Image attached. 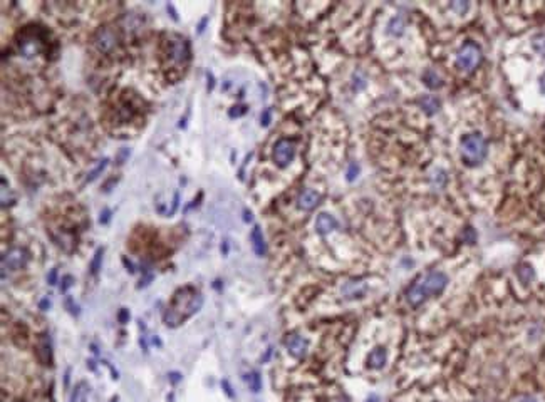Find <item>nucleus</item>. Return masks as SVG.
I'll return each mask as SVG.
<instances>
[{
    "label": "nucleus",
    "instance_id": "1",
    "mask_svg": "<svg viewBox=\"0 0 545 402\" xmlns=\"http://www.w3.org/2000/svg\"><path fill=\"white\" fill-rule=\"evenodd\" d=\"M203 305V296L198 293L193 286H185L179 288L173 296L171 307L164 314V324L169 327L179 325L185 319H188L190 315L197 314Z\"/></svg>",
    "mask_w": 545,
    "mask_h": 402
},
{
    "label": "nucleus",
    "instance_id": "2",
    "mask_svg": "<svg viewBox=\"0 0 545 402\" xmlns=\"http://www.w3.org/2000/svg\"><path fill=\"white\" fill-rule=\"evenodd\" d=\"M488 144L482 134H468L462 139L463 161L470 166H477L487 158Z\"/></svg>",
    "mask_w": 545,
    "mask_h": 402
},
{
    "label": "nucleus",
    "instance_id": "3",
    "mask_svg": "<svg viewBox=\"0 0 545 402\" xmlns=\"http://www.w3.org/2000/svg\"><path fill=\"white\" fill-rule=\"evenodd\" d=\"M480 60H482V49L475 42H467L457 55L458 67L463 70H473L480 64Z\"/></svg>",
    "mask_w": 545,
    "mask_h": 402
},
{
    "label": "nucleus",
    "instance_id": "4",
    "mask_svg": "<svg viewBox=\"0 0 545 402\" xmlns=\"http://www.w3.org/2000/svg\"><path fill=\"white\" fill-rule=\"evenodd\" d=\"M448 283V276L441 273V271H431L429 275H426L424 278L419 281V288L423 290L424 296H431V295H438L444 290V286Z\"/></svg>",
    "mask_w": 545,
    "mask_h": 402
},
{
    "label": "nucleus",
    "instance_id": "5",
    "mask_svg": "<svg viewBox=\"0 0 545 402\" xmlns=\"http://www.w3.org/2000/svg\"><path fill=\"white\" fill-rule=\"evenodd\" d=\"M296 156V143L291 139H281L277 141V144L274 146V161L281 166V168H286L289 166V163L294 159Z\"/></svg>",
    "mask_w": 545,
    "mask_h": 402
},
{
    "label": "nucleus",
    "instance_id": "6",
    "mask_svg": "<svg viewBox=\"0 0 545 402\" xmlns=\"http://www.w3.org/2000/svg\"><path fill=\"white\" fill-rule=\"evenodd\" d=\"M116 42H118V35L114 32V29L108 27V25L99 27L96 30V34H94V45H96V49L103 54L111 52L114 49V45H116Z\"/></svg>",
    "mask_w": 545,
    "mask_h": 402
},
{
    "label": "nucleus",
    "instance_id": "7",
    "mask_svg": "<svg viewBox=\"0 0 545 402\" xmlns=\"http://www.w3.org/2000/svg\"><path fill=\"white\" fill-rule=\"evenodd\" d=\"M29 253L24 248H11L6 255L2 256V266L4 270H21L27 265Z\"/></svg>",
    "mask_w": 545,
    "mask_h": 402
},
{
    "label": "nucleus",
    "instance_id": "8",
    "mask_svg": "<svg viewBox=\"0 0 545 402\" xmlns=\"http://www.w3.org/2000/svg\"><path fill=\"white\" fill-rule=\"evenodd\" d=\"M168 55H169V59H171V62L185 64L190 59V45H188V42L185 39L176 37V35H174L173 40L169 42Z\"/></svg>",
    "mask_w": 545,
    "mask_h": 402
},
{
    "label": "nucleus",
    "instance_id": "9",
    "mask_svg": "<svg viewBox=\"0 0 545 402\" xmlns=\"http://www.w3.org/2000/svg\"><path fill=\"white\" fill-rule=\"evenodd\" d=\"M19 47H21V52L26 55V57H34V55L42 50V42H41V39L36 37L34 34L27 32L22 37L21 42H19Z\"/></svg>",
    "mask_w": 545,
    "mask_h": 402
},
{
    "label": "nucleus",
    "instance_id": "10",
    "mask_svg": "<svg viewBox=\"0 0 545 402\" xmlns=\"http://www.w3.org/2000/svg\"><path fill=\"white\" fill-rule=\"evenodd\" d=\"M286 347H287L289 354L294 355V357H297V359H302V357L307 354V342L304 340L301 335H297V334L287 335Z\"/></svg>",
    "mask_w": 545,
    "mask_h": 402
},
{
    "label": "nucleus",
    "instance_id": "11",
    "mask_svg": "<svg viewBox=\"0 0 545 402\" xmlns=\"http://www.w3.org/2000/svg\"><path fill=\"white\" fill-rule=\"evenodd\" d=\"M319 203H321V194L311 188L304 189L297 198V206L304 211H312Z\"/></svg>",
    "mask_w": 545,
    "mask_h": 402
},
{
    "label": "nucleus",
    "instance_id": "12",
    "mask_svg": "<svg viewBox=\"0 0 545 402\" xmlns=\"http://www.w3.org/2000/svg\"><path fill=\"white\" fill-rule=\"evenodd\" d=\"M337 228V220L334 218V216L327 215V213H322L317 216L316 220V230L319 231L321 235H327L331 233L332 230Z\"/></svg>",
    "mask_w": 545,
    "mask_h": 402
},
{
    "label": "nucleus",
    "instance_id": "13",
    "mask_svg": "<svg viewBox=\"0 0 545 402\" xmlns=\"http://www.w3.org/2000/svg\"><path fill=\"white\" fill-rule=\"evenodd\" d=\"M366 290H368V286H366V283H362V281H349V283L342 286V295L346 296V298H359V296H362L366 293Z\"/></svg>",
    "mask_w": 545,
    "mask_h": 402
},
{
    "label": "nucleus",
    "instance_id": "14",
    "mask_svg": "<svg viewBox=\"0 0 545 402\" xmlns=\"http://www.w3.org/2000/svg\"><path fill=\"white\" fill-rule=\"evenodd\" d=\"M39 359L44 365H49L52 360V347H51V339L49 335H42L39 339V352H37Z\"/></svg>",
    "mask_w": 545,
    "mask_h": 402
},
{
    "label": "nucleus",
    "instance_id": "15",
    "mask_svg": "<svg viewBox=\"0 0 545 402\" xmlns=\"http://www.w3.org/2000/svg\"><path fill=\"white\" fill-rule=\"evenodd\" d=\"M386 360H388L386 350H384L383 347H378V349H374L371 354H369L368 365L371 367V369H383L384 364H386Z\"/></svg>",
    "mask_w": 545,
    "mask_h": 402
},
{
    "label": "nucleus",
    "instance_id": "16",
    "mask_svg": "<svg viewBox=\"0 0 545 402\" xmlns=\"http://www.w3.org/2000/svg\"><path fill=\"white\" fill-rule=\"evenodd\" d=\"M252 245H253V251L257 253L258 256H263L265 255V250H267V246H265V240H263V235H262V230L258 228V226H255V228L252 230Z\"/></svg>",
    "mask_w": 545,
    "mask_h": 402
},
{
    "label": "nucleus",
    "instance_id": "17",
    "mask_svg": "<svg viewBox=\"0 0 545 402\" xmlns=\"http://www.w3.org/2000/svg\"><path fill=\"white\" fill-rule=\"evenodd\" d=\"M406 300L409 301V305H411V307H418V305H421L424 300H426V296H424L423 290L419 288V285L416 283V285L409 286V290L406 291Z\"/></svg>",
    "mask_w": 545,
    "mask_h": 402
},
{
    "label": "nucleus",
    "instance_id": "18",
    "mask_svg": "<svg viewBox=\"0 0 545 402\" xmlns=\"http://www.w3.org/2000/svg\"><path fill=\"white\" fill-rule=\"evenodd\" d=\"M419 104H421V108L426 111L428 114H434L436 111L439 109V103L436 97H433V95H424V97L419 100Z\"/></svg>",
    "mask_w": 545,
    "mask_h": 402
},
{
    "label": "nucleus",
    "instance_id": "19",
    "mask_svg": "<svg viewBox=\"0 0 545 402\" xmlns=\"http://www.w3.org/2000/svg\"><path fill=\"white\" fill-rule=\"evenodd\" d=\"M89 390H91V389H89V387H87V384H84V382H81V384H79V385L76 387V390H74L71 402H87Z\"/></svg>",
    "mask_w": 545,
    "mask_h": 402
},
{
    "label": "nucleus",
    "instance_id": "20",
    "mask_svg": "<svg viewBox=\"0 0 545 402\" xmlns=\"http://www.w3.org/2000/svg\"><path fill=\"white\" fill-rule=\"evenodd\" d=\"M108 163H109V159H108V158H104L103 161H99V164H98L96 168H94L93 171H91V173L87 174V178H86V181H84V184H87V183H91V181H94V179H96L98 176L101 174L104 169H106Z\"/></svg>",
    "mask_w": 545,
    "mask_h": 402
},
{
    "label": "nucleus",
    "instance_id": "21",
    "mask_svg": "<svg viewBox=\"0 0 545 402\" xmlns=\"http://www.w3.org/2000/svg\"><path fill=\"white\" fill-rule=\"evenodd\" d=\"M389 34L391 35H401L404 30V20L401 17H394L391 22H389Z\"/></svg>",
    "mask_w": 545,
    "mask_h": 402
},
{
    "label": "nucleus",
    "instance_id": "22",
    "mask_svg": "<svg viewBox=\"0 0 545 402\" xmlns=\"http://www.w3.org/2000/svg\"><path fill=\"white\" fill-rule=\"evenodd\" d=\"M424 80H426V85L431 89H436L441 85V79L438 77V74L434 72V70H428L426 74H424Z\"/></svg>",
    "mask_w": 545,
    "mask_h": 402
},
{
    "label": "nucleus",
    "instance_id": "23",
    "mask_svg": "<svg viewBox=\"0 0 545 402\" xmlns=\"http://www.w3.org/2000/svg\"><path fill=\"white\" fill-rule=\"evenodd\" d=\"M247 382H248L250 390L258 392L260 389H262V380H260V375L257 374V372H252V374H248V375H247Z\"/></svg>",
    "mask_w": 545,
    "mask_h": 402
},
{
    "label": "nucleus",
    "instance_id": "24",
    "mask_svg": "<svg viewBox=\"0 0 545 402\" xmlns=\"http://www.w3.org/2000/svg\"><path fill=\"white\" fill-rule=\"evenodd\" d=\"M103 253H104V250H103V248H98V250H96V253H94V258H93V261H91V271H93L94 275H96L98 271H99V268H101Z\"/></svg>",
    "mask_w": 545,
    "mask_h": 402
},
{
    "label": "nucleus",
    "instance_id": "25",
    "mask_svg": "<svg viewBox=\"0 0 545 402\" xmlns=\"http://www.w3.org/2000/svg\"><path fill=\"white\" fill-rule=\"evenodd\" d=\"M533 49L537 54L545 55V37L543 35H537V37L533 39Z\"/></svg>",
    "mask_w": 545,
    "mask_h": 402
},
{
    "label": "nucleus",
    "instance_id": "26",
    "mask_svg": "<svg viewBox=\"0 0 545 402\" xmlns=\"http://www.w3.org/2000/svg\"><path fill=\"white\" fill-rule=\"evenodd\" d=\"M245 113H247V108H245V106H233V108L228 111V116L230 118H238V116H243Z\"/></svg>",
    "mask_w": 545,
    "mask_h": 402
},
{
    "label": "nucleus",
    "instance_id": "27",
    "mask_svg": "<svg viewBox=\"0 0 545 402\" xmlns=\"http://www.w3.org/2000/svg\"><path fill=\"white\" fill-rule=\"evenodd\" d=\"M518 275H520V278H522L523 281H528V280H532L533 271L530 270V266H523V268H520Z\"/></svg>",
    "mask_w": 545,
    "mask_h": 402
},
{
    "label": "nucleus",
    "instance_id": "28",
    "mask_svg": "<svg viewBox=\"0 0 545 402\" xmlns=\"http://www.w3.org/2000/svg\"><path fill=\"white\" fill-rule=\"evenodd\" d=\"M451 9L457 10V12H460V14H465L470 9V4H467V2H455L451 5Z\"/></svg>",
    "mask_w": 545,
    "mask_h": 402
},
{
    "label": "nucleus",
    "instance_id": "29",
    "mask_svg": "<svg viewBox=\"0 0 545 402\" xmlns=\"http://www.w3.org/2000/svg\"><path fill=\"white\" fill-rule=\"evenodd\" d=\"M178 205H179V193L176 191V193L173 194V203H171V210L168 211V216H173L174 213H176L178 210Z\"/></svg>",
    "mask_w": 545,
    "mask_h": 402
},
{
    "label": "nucleus",
    "instance_id": "30",
    "mask_svg": "<svg viewBox=\"0 0 545 402\" xmlns=\"http://www.w3.org/2000/svg\"><path fill=\"white\" fill-rule=\"evenodd\" d=\"M109 220H111V210L104 208V210L101 211V216H99V223L106 225V223H109Z\"/></svg>",
    "mask_w": 545,
    "mask_h": 402
},
{
    "label": "nucleus",
    "instance_id": "31",
    "mask_svg": "<svg viewBox=\"0 0 545 402\" xmlns=\"http://www.w3.org/2000/svg\"><path fill=\"white\" fill-rule=\"evenodd\" d=\"M357 173H359L357 164H356V163H352L351 166H349V169H347V179H349V181H352V179L357 176Z\"/></svg>",
    "mask_w": 545,
    "mask_h": 402
},
{
    "label": "nucleus",
    "instance_id": "32",
    "mask_svg": "<svg viewBox=\"0 0 545 402\" xmlns=\"http://www.w3.org/2000/svg\"><path fill=\"white\" fill-rule=\"evenodd\" d=\"M205 75H207V90L210 92V90H213V87H215V77H213V74L210 72V70H207Z\"/></svg>",
    "mask_w": 545,
    "mask_h": 402
},
{
    "label": "nucleus",
    "instance_id": "33",
    "mask_svg": "<svg viewBox=\"0 0 545 402\" xmlns=\"http://www.w3.org/2000/svg\"><path fill=\"white\" fill-rule=\"evenodd\" d=\"M72 285V276L71 275H66L62 278V283H61V291H67L69 286Z\"/></svg>",
    "mask_w": 545,
    "mask_h": 402
},
{
    "label": "nucleus",
    "instance_id": "34",
    "mask_svg": "<svg viewBox=\"0 0 545 402\" xmlns=\"http://www.w3.org/2000/svg\"><path fill=\"white\" fill-rule=\"evenodd\" d=\"M118 319H119V322H121V324H126V322L129 320V310H126V309H121V310H119V315H118Z\"/></svg>",
    "mask_w": 545,
    "mask_h": 402
},
{
    "label": "nucleus",
    "instance_id": "35",
    "mask_svg": "<svg viewBox=\"0 0 545 402\" xmlns=\"http://www.w3.org/2000/svg\"><path fill=\"white\" fill-rule=\"evenodd\" d=\"M47 281H49V285H56V281H57V270L56 268H52L51 273L47 275Z\"/></svg>",
    "mask_w": 545,
    "mask_h": 402
},
{
    "label": "nucleus",
    "instance_id": "36",
    "mask_svg": "<svg viewBox=\"0 0 545 402\" xmlns=\"http://www.w3.org/2000/svg\"><path fill=\"white\" fill-rule=\"evenodd\" d=\"M207 24H208V17H203L202 20H200V24H198V34H203L205 32V27H207Z\"/></svg>",
    "mask_w": 545,
    "mask_h": 402
},
{
    "label": "nucleus",
    "instance_id": "37",
    "mask_svg": "<svg viewBox=\"0 0 545 402\" xmlns=\"http://www.w3.org/2000/svg\"><path fill=\"white\" fill-rule=\"evenodd\" d=\"M166 9H168V12L171 14V17H173V20H174V22H178L179 19H178V14H176V10H174V7H173V5H171V4H168V5H166Z\"/></svg>",
    "mask_w": 545,
    "mask_h": 402
},
{
    "label": "nucleus",
    "instance_id": "38",
    "mask_svg": "<svg viewBox=\"0 0 545 402\" xmlns=\"http://www.w3.org/2000/svg\"><path fill=\"white\" fill-rule=\"evenodd\" d=\"M270 123V111H265V113L262 114V124L267 126Z\"/></svg>",
    "mask_w": 545,
    "mask_h": 402
},
{
    "label": "nucleus",
    "instance_id": "39",
    "mask_svg": "<svg viewBox=\"0 0 545 402\" xmlns=\"http://www.w3.org/2000/svg\"><path fill=\"white\" fill-rule=\"evenodd\" d=\"M39 307H41L42 310H47L49 307H51V301H49L47 298H44V300L41 301V304H39Z\"/></svg>",
    "mask_w": 545,
    "mask_h": 402
},
{
    "label": "nucleus",
    "instance_id": "40",
    "mask_svg": "<svg viewBox=\"0 0 545 402\" xmlns=\"http://www.w3.org/2000/svg\"><path fill=\"white\" fill-rule=\"evenodd\" d=\"M222 253H223V255H227V253H228V245H227V241H223V245H222Z\"/></svg>",
    "mask_w": 545,
    "mask_h": 402
},
{
    "label": "nucleus",
    "instance_id": "41",
    "mask_svg": "<svg viewBox=\"0 0 545 402\" xmlns=\"http://www.w3.org/2000/svg\"><path fill=\"white\" fill-rule=\"evenodd\" d=\"M252 220V215L248 213V211H245V221H250Z\"/></svg>",
    "mask_w": 545,
    "mask_h": 402
},
{
    "label": "nucleus",
    "instance_id": "42",
    "mask_svg": "<svg viewBox=\"0 0 545 402\" xmlns=\"http://www.w3.org/2000/svg\"><path fill=\"white\" fill-rule=\"evenodd\" d=\"M171 379H173V382H176L179 379V374H171Z\"/></svg>",
    "mask_w": 545,
    "mask_h": 402
},
{
    "label": "nucleus",
    "instance_id": "43",
    "mask_svg": "<svg viewBox=\"0 0 545 402\" xmlns=\"http://www.w3.org/2000/svg\"><path fill=\"white\" fill-rule=\"evenodd\" d=\"M368 402H378V397H371V399H368Z\"/></svg>",
    "mask_w": 545,
    "mask_h": 402
},
{
    "label": "nucleus",
    "instance_id": "44",
    "mask_svg": "<svg viewBox=\"0 0 545 402\" xmlns=\"http://www.w3.org/2000/svg\"><path fill=\"white\" fill-rule=\"evenodd\" d=\"M523 402H537V400H533V399H527V400H523Z\"/></svg>",
    "mask_w": 545,
    "mask_h": 402
},
{
    "label": "nucleus",
    "instance_id": "45",
    "mask_svg": "<svg viewBox=\"0 0 545 402\" xmlns=\"http://www.w3.org/2000/svg\"><path fill=\"white\" fill-rule=\"evenodd\" d=\"M336 402H346V400H344V399H339V400H336Z\"/></svg>",
    "mask_w": 545,
    "mask_h": 402
}]
</instances>
